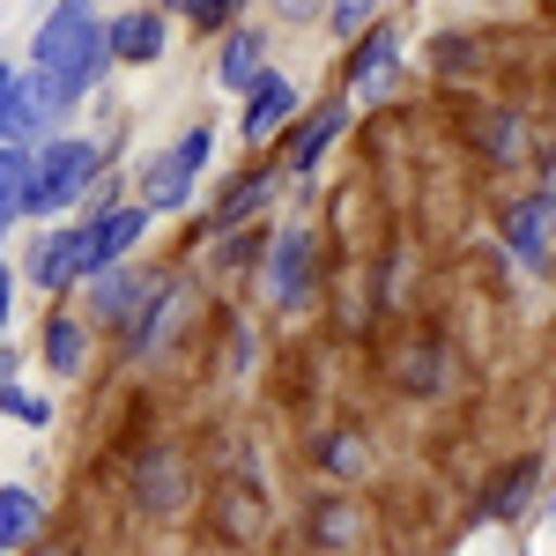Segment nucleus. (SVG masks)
I'll use <instances>...</instances> for the list:
<instances>
[{"mask_svg": "<svg viewBox=\"0 0 556 556\" xmlns=\"http://www.w3.org/2000/svg\"><path fill=\"white\" fill-rule=\"evenodd\" d=\"M104 67H112V23L89 0H52L30 38V83H38L45 112L60 119L67 104H83L104 83Z\"/></svg>", "mask_w": 556, "mask_h": 556, "instance_id": "1", "label": "nucleus"}, {"mask_svg": "<svg viewBox=\"0 0 556 556\" xmlns=\"http://www.w3.org/2000/svg\"><path fill=\"white\" fill-rule=\"evenodd\" d=\"M97 172H104L97 141H75V134L45 141L38 149V215H67L89 186H97Z\"/></svg>", "mask_w": 556, "mask_h": 556, "instance_id": "2", "label": "nucleus"}, {"mask_svg": "<svg viewBox=\"0 0 556 556\" xmlns=\"http://www.w3.org/2000/svg\"><path fill=\"white\" fill-rule=\"evenodd\" d=\"M208 149H215L208 127H186L164 156H149V178H141L149 215H156V208H186V193H193V178H201V164H208Z\"/></svg>", "mask_w": 556, "mask_h": 556, "instance_id": "3", "label": "nucleus"}, {"mask_svg": "<svg viewBox=\"0 0 556 556\" xmlns=\"http://www.w3.org/2000/svg\"><path fill=\"white\" fill-rule=\"evenodd\" d=\"M298 119V83L290 75H275V67H260L253 89H245V119H238V134L245 141H267V134H282Z\"/></svg>", "mask_w": 556, "mask_h": 556, "instance_id": "4", "label": "nucleus"}, {"mask_svg": "<svg viewBox=\"0 0 556 556\" xmlns=\"http://www.w3.org/2000/svg\"><path fill=\"white\" fill-rule=\"evenodd\" d=\"M141 230H149V201H127V208H104L83 223V245H89V275L97 267H112V260H127L141 245Z\"/></svg>", "mask_w": 556, "mask_h": 556, "instance_id": "5", "label": "nucleus"}, {"mask_svg": "<svg viewBox=\"0 0 556 556\" xmlns=\"http://www.w3.org/2000/svg\"><path fill=\"white\" fill-rule=\"evenodd\" d=\"M267 290H275V304H304V290H312V230H275Z\"/></svg>", "mask_w": 556, "mask_h": 556, "instance_id": "6", "label": "nucleus"}, {"mask_svg": "<svg viewBox=\"0 0 556 556\" xmlns=\"http://www.w3.org/2000/svg\"><path fill=\"white\" fill-rule=\"evenodd\" d=\"M164 45H172V15H164V8H127V15H112V60L149 67V60H164Z\"/></svg>", "mask_w": 556, "mask_h": 556, "instance_id": "7", "label": "nucleus"}, {"mask_svg": "<svg viewBox=\"0 0 556 556\" xmlns=\"http://www.w3.org/2000/svg\"><path fill=\"white\" fill-rule=\"evenodd\" d=\"M45 119H52V112H45L38 83H30L23 67H0V141H38Z\"/></svg>", "mask_w": 556, "mask_h": 556, "instance_id": "8", "label": "nucleus"}, {"mask_svg": "<svg viewBox=\"0 0 556 556\" xmlns=\"http://www.w3.org/2000/svg\"><path fill=\"white\" fill-rule=\"evenodd\" d=\"M0 208L15 215H38V141H0Z\"/></svg>", "mask_w": 556, "mask_h": 556, "instance_id": "9", "label": "nucleus"}, {"mask_svg": "<svg viewBox=\"0 0 556 556\" xmlns=\"http://www.w3.org/2000/svg\"><path fill=\"white\" fill-rule=\"evenodd\" d=\"M83 275H89L83 230H52L38 245V260H30V282H38V290H67V282H83Z\"/></svg>", "mask_w": 556, "mask_h": 556, "instance_id": "10", "label": "nucleus"}, {"mask_svg": "<svg viewBox=\"0 0 556 556\" xmlns=\"http://www.w3.org/2000/svg\"><path fill=\"white\" fill-rule=\"evenodd\" d=\"M89 282H97V290H89V312H97V319H134V312H141V304L156 298V290H149V282H141V275H127V267H119V260H112V267H97V275H89Z\"/></svg>", "mask_w": 556, "mask_h": 556, "instance_id": "11", "label": "nucleus"}, {"mask_svg": "<svg viewBox=\"0 0 556 556\" xmlns=\"http://www.w3.org/2000/svg\"><path fill=\"white\" fill-rule=\"evenodd\" d=\"M549 223H556V201H549V193H534V201H519V208L505 215V238H513V253L542 267V260H549Z\"/></svg>", "mask_w": 556, "mask_h": 556, "instance_id": "12", "label": "nucleus"}, {"mask_svg": "<svg viewBox=\"0 0 556 556\" xmlns=\"http://www.w3.org/2000/svg\"><path fill=\"white\" fill-rule=\"evenodd\" d=\"M260 67H267V38H260V30H230V38H223V60H215L223 89H253Z\"/></svg>", "mask_w": 556, "mask_h": 556, "instance_id": "13", "label": "nucleus"}, {"mask_svg": "<svg viewBox=\"0 0 556 556\" xmlns=\"http://www.w3.org/2000/svg\"><path fill=\"white\" fill-rule=\"evenodd\" d=\"M83 356H89V334H83V319H67V312H60V319L45 327V364H52L60 379H83Z\"/></svg>", "mask_w": 556, "mask_h": 556, "instance_id": "14", "label": "nucleus"}, {"mask_svg": "<svg viewBox=\"0 0 556 556\" xmlns=\"http://www.w3.org/2000/svg\"><path fill=\"white\" fill-rule=\"evenodd\" d=\"M349 75L364 97H379V83L393 75V38L386 30H356V60H349Z\"/></svg>", "mask_w": 556, "mask_h": 556, "instance_id": "15", "label": "nucleus"}, {"mask_svg": "<svg viewBox=\"0 0 556 556\" xmlns=\"http://www.w3.org/2000/svg\"><path fill=\"white\" fill-rule=\"evenodd\" d=\"M38 527H45V505L30 490H0V549H23Z\"/></svg>", "mask_w": 556, "mask_h": 556, "instance_id": "16", "label": "nucleus"}, {"mask_svg": "<svg viewBox=\"0 0 556 556\" xmlns=\"http://www.w3.org/2000/svg\"><path fill=\"white\" fill-rule=\"evenodd\" d=\"M334 134H342V104H319V119H312V127L290 141V172H312V164L334 149Z\"/></svg>", "mask_w": 556, "mask_h": 556, "instance_id": "17", "label": "nucleus"}, {"mask_svg": "<svg viewBox=\"0 0 556 556\" xmlns=\"http://www.w3.org/2000/svg\"><path fill=\"white\" fill-rule=\"evenodd\" d=\"M141 497H149L156 513H172L178 497H186V475H178L172 453H149V490H141Z\"/></svg>", "mask_w": 556, "mask_h": 556, "instance_id": "18", "label": "nucleus"}, {"mask_svg": "<svg viewBox=\"0 0 556 556\" xmlns=\"http://www.w3.org/2000/svg\"><path fill=\"white\" fill-rule=\"evenodd\" d=\"M0 416H15V424L45 430V424H52V401H38V393H23V386H0Z\"/></svg>", "mask_w": 556, "mask_h": 556, "instance_id": "19", "label": "nucleus"}, {"mask_svg": "<svg viewBox=\"0 0 556 556\" xmlns=\"http://www.w3.org/2000/svg\"><path fill=\"white\" fill-rule=\"evenodd\" d=\"M238 8H245V0H186L178 15H186L193 30H230V15H238Z\"/></svg>", "mask_w": 556, "mask_h": 556, "instance_id": "20", "label": "nucleus"}, {"mask_svg": "<svg viewBox=\"0 0 556 556\" xmlns=\"http://www.w3.org/2000/svg\"><path fill=\"white\" fill-rule=\"evenodd\" d=\"M371 15H379V0H327V23H334L342 38H356V30H371Z\"/></svg>", "mask_w": 556, "mask_h": 556, "instance_id": "21", "label": "nucleus"}, {"mask_svg": "<svg viewBox=\"0 0 556 556\" xmlns=\"http://www.w3.org/2000/svg\"><path fill=\"white\" fill-rule=\"evenodd\" d=\"M275 8H282V23H312V15H319L327 0H275Z\"/></svg>", "mask_w": 556, "mask_h": 556, "instance_id": "22", "label": "nucleus"}, {"mask_svg": "<svg viewBox=\"0 0 556 556\" xmlns=\"http://www.w3.org/2000/svg\"><path fill=\"white\" fill-rule=\"evenodd\" d=\"M8 290H15V275L0 267V327H8Z\"/></svg>", "mask_w": 556, "mask_h": 556, "instance_id": "23", "label": "nucleus"}, {"mask_svg": "<svg viewBox=\"0 0 556 556\" xmlns=\"http://www.w3.org/2000/svg\"><path fill=\"white\" fill-rule=\"evenodd\" d=\"M8 364H15V356H8V349H0V386H8Z\"/></svg>", "mask_w": 556, "mask_h": 556, "instance_id": "24", "label": "nucleus"}, {"mask_svg": "<svg viewBox=\"0 0 556 556\" xmlns=\"http://www.w3.org/2000/svg\"><path fill=\"white\" fill-rule=\"evenodd\" d=\"M8 223H15V215H8V208H0V230H8Z\"/></svg>", "mask_w": 556, "mask_h": 556, "instance_id": "25", "label": "nucleus"}, {"mask_svg": "<svg viewBox=\"0 0 556 556\" xmlns=\"http://www.w3.org/2000/svg\"><path fill=\"white\" fill-rule=\"evenodd\" d=\"M164 8H186V0H164Z\"/></svg>", "mask_w": 556, "mask_h": 556, "instance_id": "26", "label": "nucleus"}, {"mask_svg": "<svg viewBox=\"0 0 556 556\" xmlns=\"http://www.w3.org/2000/svg\"><path fill=\"white\" fill-rule=\"evenodd\" d=\"M549 519H556V505H549Z\"/></svg>", "mask_w": 556, "mask_h": 556, "instance_id": "27", "label": "nucleus"}]
</instances>
